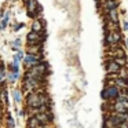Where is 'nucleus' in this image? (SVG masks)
<instances>
[{"label": "nucleus", "instance_id": "15", "mask_svg": "<svg viewBox=\"0 0 128 128\" xmlns=\"http://www.w3.org/2000/svg\"><path fill=\"white\" fill-rule=\"evenodd\" d=\"M116 62L120 65V66H122V65H125V59H124V58H117V59H116Z\"/></svg>", "mask_w": 128, "mask_h": 128}, {"label": "nucleus", "instance_id": "11", "mask_svg": "<svg viewBox=\"0 0 128 128\" xmlns=\"http://www.w3.org/2000/svg\"><path fill=\"white\" fill-rule=\"evenodd\" d=\"M109 15H110V20L113 21L114 24H117L118 18H117V12H116V10H110V11H109Z\"/></svg>", "mask_w": 128, "mask_h": 128}, {"label": "nucleus", "instance_id": "21", "mask_svg": "<svg viewBox=\"0 0 128 128\" xmlns=\"http://www.w3.org/2000/svg\"><path fill=\"white\" fill-rule=\"evenodd\" d=\"M124 29H125V30H128V21H125V22H124Z\"/></svg>", "mask_w": 128, "mask_h": 128}, {"label": "nucleus", "instance_id": "14", "mask_svg": "<svg viewBox=\"0 0 128 128\" xmlns=\"http://www.w3.org/2000/svg\"><path fill=\"white\" fill-rule=\"evenodd\" d=\"M18 46H21V40L20 39H17L14 43H12V50L18 51V50H20V48H18Z\"/></svg>", "mask_w": 128, "mask_h": 128}, {"label": "nucleus", "instance_id": "12", "mask_svg": "<svg viewBox=\"0 0 128 128\" xmlns=\"http://www.w3.org/2000/svg\"><path fill=\"white\" fill-rule=\"evenodd\" d=\"M18 78V73H8V76H7V80L10 81V83H14L15 80Z\"/></svg>", "mask_w": 128, "mask_h": 128}, {"label": "nucleus", "instance_id": "8", "mask_svg": "<svg viewBox=\"0 0 128 128\" xmlns=\"http://www.w3.org/2000/svg\"><path fill=\"white\" fill-rule=\"evenodd\" d=\"M8 20H10V12H6V15H4V20L2 21V24H0V30L6 29L7 24H8Z\"/></svg>", "mask_w": 128, "mask_h": 128}, {"label": "nucleus", "instance_id": "10", "mask_svg": "<svg viewBox=\"0 0 128 128\" xmlns=\"http://www.w3.org/2000/svg\"><path fill=\"white\" fill-rule=\"evenodd\" d=\"M32 30H34V32L42 30V22H40V21H34L33 25H32Z\"/></svg>", "mask_w": 128, "mask_h": 128}, {"label": "nucleus", "instance_id": "17", "mask_svg": "<svg viewBox=\"0 0 128 128\" xmlns=\"http://www.w3.org/2000/svg\"><path fill=\"white\" fill-rule=\"evenodd\" d=\"M24 28V24H17V25L14 26V30H20V29Z\"/></svg>", "mask_w": 128, "mask_h": 128}, {"label": "nucleus", "instance_id": "3", "mask_svg": "<svg viewBox=\"0 0 128 128\" xmlns=\"http://www.w3.org/2000/svg\"><path fill=\"white\" fill-rule=\"evenodd\" d=\"M26 8H28L29 15H30V17H34L36 10L39 8V4H37L36 0H28V3H26Z\"/></svg>", "mask_w": 128, "mask_h": 128}, {"label": "nucleus", "instance_id": "1", "mask_svg": "<svg viewBox=\"0 0 128 128\" xmlns=\"http://www.w3.org/2000/svg\"><path fill=\"white\" fill-rule=\"evenodd\" d=\"M28 105L30 108H40L47 105V98L42 94H30L28 96Z\"/></svg>", "mask_w": 128, "mask_h": 128}, {"label": "nucleus", "instance_id": "2", "mask_svg": "<svg viewBox=\"0 0 128 128\" xmlns=\"http://www.w3.org/2000/svg\"><path fill=\"white\" fill-rule=\"evenodd\" d=\"M26 66H36V65L40 64V58L37 55H33V54H28V55L24 58Z\"/></svg>", "mask_w": 128, "mask_h": 128}, {"label": "nucleus", "instance_id": "5", "mask_svg": "<svg viewBox=\"0 0 128 128\" xmlns=\"http://www.w3.org/2000/svg\"><path fill=\"white\" fill-rule=\"evenodd\" d=\"M28 124H29V128H39L40 125H42V121L37 118V116H33V117L29 118Z\"/></svg>", "mask_w": 128, "mask_h": 128}, {"label": "nucleus", "instance_id": "20", "mask_svg": "<svg viewBox=\"0 0 128 128\" xmlns=\"http://www.w3.org/2000/svg\"><path fill=\"white\" fill-rule=\"evenodd\" d=\"M117 84L121 86V87H124V81H122V80H117Z\"/></svg>", "mask_w": 128, "mask_h": 128}, {"label": "nucleus", "instance_id": "19", "mask_svg": "<svg viewBox=\"0 0 128 128\" xmlns=\"http://www.w3.org/2000/svg\"><path fill=\"white\" fill-rule=\"evenodd\" d=\"M3 76H4V70H3V69H0V81L3 80Z\"/></svg>", "mask_w": 128, "mask_h": 128}, {"label": "nucleus", "instance_id": "9", "mask_svg": "<svg viewBox=\"0 0 128 128\" xmlns=\"http://www.w3.org/2000/svg\"><path fill=\"white\" fill-rule=\"evenodd\" d=\"M116 7H117V3L114 2V0H108L106 2V8L110 11V10H116Z\"/></svg>", "mask_w": 128, "mask_h": 128}, {"label": "nucleus", "instance_id": "18", "mask_svg": "<svg viewBox=\"0 0 128 128\" xmlns=\"http://www.w3.org/2000/svg\"><path fill=\"white\" fill-rule=\"evenodd\" d=\"M102 98H105V99H108V88H106V90H103V91H102Z\"/></svg>", "mask_w": 128, "mask_h": 128}, {"label": "nucleus", "instance_id": "22", "mask_svg": "<svg viewBox=\"0 0 128 128\" xmlns=\"http://www.w3.org/2000/svg\"><path fill=\"white\" fill-rule=\"evenodd\" d=\"M2 14H3V11H0V18H2Z\"/></svg>", "mask_w": 128, "mask_h": 128}, {"label": "nucleus", "instance_id": "16", "mask_svg": "<svg viewBox=\"0 0 128 128\" xmlns=\"http://www.w3.org/2000/svg\"><path fill=\"white\" fill-rule=\"evenodd\" d=\"M7 122H8V127H10V128H14V120H12L10 116H8V120H7Z\"/></svg>", "mask_w": 128, "mask_h": 128}, {"label": "nucleus", "instance_id": "4", "mask_svg": "<svg viewBox=\"0 0 128 128\" xmlns=\"http://www.w3.org/2000/svg\"><path fill=\"white\" fill-rule=\"evenodd\" d=\"M39 42H40L39 32H34V30L29 32V33H28V43H29V44H30V46H34V44H37Z\"/></svg>", "mask_w": 128, "mask_h": 128}, {"label": "nucleus", "instance_id": "6", "mask_svg": "<svg viewBox=\"0 0 128 128\" xmlns=\"http://www.w3.org/2000/svg\"><path fill=\"white\" fill-rule=\"evenodd\" d=\"M118 70H120V65L117 64L116 61L109 62V64H108V72L109 73H117Z\"/></svg>", "mask_w": 128, "mask_h": 128}, {"label": "nucleus", "instance_id": "23", "mask_svg": "<svg viewBox=\"0 0 128 128\" xmlns=\"http://www.w3.org/2000/svg\"><path fill=\"white\" fill-rule=\"evenodd\" d=\"M39 128H40V127H39Z\"/></svg>", "mask_w": 128, "mask_h": 128}, {"label": "nucleus", "instance_id": "13", "mask_svg": "<svg viewBox=\"0 0 128 128\" xmlns=\"http://www.w3.org/2000/svg\"><path fill=\"white\" fill-rule=\"evenodd\" d=\"M12 95H14V99H15V102H17V103H20V102H21V92L18 91V90H15V91L12 92Z\"/></svg>", "mask_w": 128, "mask_h": 128}, {"label": "nucleus", "instance_id": "7", "mask_svg": "<svg viewBox=\"0 0 128 128\" xmlns=\"http://www.w3.org/2000/svg\"><path fill=\"white\" fill-rule=\"evenodd\" d=\"M108 96L113 98V99H117V98H118V88H117V87H109L108 88Z\"/></svg>", "mask_w": 128, "mask_h": 128}]
</instances>
